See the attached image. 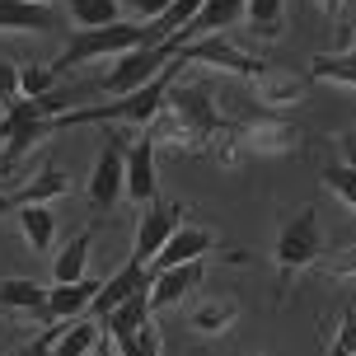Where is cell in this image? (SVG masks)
I'll return each mask as SVG.
<instances>
[{"label":"cell","instance_id":"6da1fadb","mask_svg":"<svg viewBox=\"0 0 356 356\" xmlns=\"http://www.w3.org/2000/svg\"><path fill=\"white\" fill-rule=\"evenodd\" d=\"M211 131H216L211 94H207L202 85H169L150 141L155 145L164 141V145H174V150H183V155H207Z\"/></svg>","mask_w":356,"mask_h":356},{"label":"cell","instance_id":"7a4b0ae2","mask_svg":"<svg viewBox=\"0 0 356 356\" xmlns=\"http://www.w3.org/2000/svg\"><path fill=\"white\" fill-rule=\"evenodd\" d=\"M136 47H160V38L150 24L141 19H118V24H104V29H71V42L66 52L52 61V71H71L89 56H122V52H136Z\"/></svg>","mask_w":356,"mask_h":356},{"label":"cell","instance_id":"3957f363","mask_svg":"<svg viewBox=\"0 0 356 356\" xmlns=\"http://www.w3.org/2000/svg\"><path fill=\"white\" fill-rule=\"evenodd\" d=\"M272 258H277V305H282L286 291H291V282L300 277L305 267L323 263V225H319V211H314V207L296 211L282 225V234H277V253H272Z\"/></svg>","mask_w":356,"mask_h":356},{"label":"cell","instance_id":"277c9868","mask_svg":"<svg viewBox=\"0 0 356 356\" xmlns=\"http://www.w3.org/2000/svg\"><path fill=\"white\" fill-rule=\"evenodd\" d=\"M174 56H178V66L202 61V66L230 71V75H239V80H258V75H267V61L253 52V47H249L239 33H234V29H225V33H211V38H197V42H188V47H178Z\"/></svg>","mask_w":356,"mask_h":356},{"label":"cell","instance_id":"5b68a950","mask_svg":"<svg viewBox=\"0 0 356 356\" xmlns=\"http://www.w3.org/2000/svg\"><path fill=\"white\" fill-rule=\"evenodd\" d=\"M127 188V136L108 131L104 150H99V164L89 174V207L94 211H113V202L122 197Z\"/></svg>","mask_w":356,"mask_h":356},{"label":"cell","instance_id":"8992f818","mask_svg":"<svg viewBox=\"0 0 356 356\" xmlns=\"http://www.w3.org/2000/svg\"><path fill=\"white\" fill-rule=\"evenodd\" d=\"M169 47H136V52H122L118 56V66L104 75V94H113V99H122V94H131V89H141V85H150L155 75L169 66Z\"/></svg>","mask_w":356,"mask_h":356},{"label":"cell","instance_id":"52a82bcc","mask_svg":"<svg viewBox=\"0 0 356 356\" xmlns=\"http://www.w3.org/2000/svg\"><path fill=\"white\" fill-rule=\"evenodd\" d=\"M183 225V202H145V216H141V225H136V253L131 258H141L145 267H150V258L169 244V234Z\"/></svg>","mask_w":356,"mask_h":356},{"label":"cell","instance_id":"ba28073f","mask_svg":"<svg viewBox=\"0 0 356 356\" xmlns=\"http://www.w3.org/2000/svg\"><path fill=\"white\" fill-rule=\"evenodd\" d=\"M234 136H239V155H291L300 150V131L286 122H267V118H253V122H234Z\"/></svg>","mask_w":356,"mask_h":356},{"label":"cell","instance_id":"9c48e42d","mask_svg":"<svg viewBox=\"0 0 356 356\" xmlns=\"http://www.w3.org/2000/svg\"><path fill=\"white\" fill-rule=\"evenodd\" d=\"M202 282H207V263H202V258L155 272V277H150V309H169V305L188 300Z\"/></svg>","mask_w":356,"mask_h":356},{"label":"cell","instance_id":"30bf717a","mask_svg":"<svg viewBox=\"0 0 356 356\" xmlns=\"http://www.w3.org/2000/svg\"><path fill=\"white\" fill-rule=\"evenodd\" d=\"M145 286H150V267H145L141 258H131V263H127L122 272H113V277H108V282L99 286V296H94V305H89V319H94V323L108 319V314H113L118 305L131 300L136 291H145Z\"/></svg>","mask_w":356,"mask_h":356},{"label":"cell","instance_id":"8fae6325","mask_svg":"<svg viewBox=\"0 0 356 356\" xmlns=\"http://www.w3.org/2000/svg\"><path fill=\"white\" fill-rule=\"evenodd\" d=\"M99 286L104 282H94V277H80V282H52V291H47V309H42V328H47V323L80 319L89 305H94Z\"/></svg>","mask_w":356,"mask_h":356},{"label":"cell","instance_id":"7c38bea8","mask_svg":"<svg viewBox=\"0 0 356 356\" xmlns=\"http://www.w3.org/2000/svg\"><path fill=\"white\" fill-rule=\"evenodd\" d=\"M66 29V19L52 5H33V0H0V33H56Z\"/></svg>","mask_w":356,"mask_h":356},{"label":"cell","instance_id":"4fadbf2b","mask_svg":"<svg viewBox=\"0 0 356 356\" xmlns=\"http://www.w3.org/2000/svg\"><path fill=\"white\" fill-rule=\"evenodd\" d=\"M211 249H216V234L211 230H202V225H178V230L169 234V244L150 258V277L164 272V267L193 263V258H202V253H211Z\"/></svg>","mask_w":356,"mask_h":356},{"label":"cell","instance_id":"5bb4252c","mask_svg":"<svg viewBox=\"0 0 356 356\" xmlns=\"http://www.w3.org/2000/svg\"><path fill=\"white\" fill-rule=\"evenodd\" d=\"M136 207L155 202V141L141 136V141L127 145V188H122Z\"/></svg>","mask_w":356,"mask_h":356},{"label":"cell","instance_id":"9a60e30c","mask_svg":"<svg viewBox=\"0 0 356 356\" xmlns=\"http://www.w3.org/2000/svg\"><path fill=\"white\" fill-rule=\"evenodd\" d=\"M150 314H155V309H150V286H145V291H136L131 300H122V305H118V309H113V314L104 319V333L113 338L118 356H122L127 347H131V338L141 333V323L150 319Z\"/></svg>","mask_w":356,"mask_h":356},{"label":"cell","instance_id":"2e32d148","mask_svg":"<svg viewBox=\"0 0 356 356\" xmlns=\"http://www.w3.org/2000/svg\"><path fill=\"white\" fill-rule=\"evenodd\" d=\"M234 319H239V300H234V296H211V300H202L193 314H188L193 333H202V338H220V333H230Z\"/></svg>","mask_w":356,"mask_h":356},{"label":"cell","instance_id":"e0dca14e","mask_svg":"<svg viewBox=\"0 0 356 356\" xmlns=\"http://www.w3.org/2000/svg\"><path fill=\"white\" fill-rule=\"evenodd\" d=\"M305 89H309V75H258L253 99L263 108H291L305 99Z\"/></svg>","mask_w":356,"mask_h":356},{"label":"cell","instance_id":"ac0fdd59","mask_svg":"<svg viewBox=\"0 0 356 356\" xmlns=\"http://www.w3.org/2000/svg\"><path fill=\"white\" fill-rule=\"evenodd\" d=\"M0 309H19V314L42 319V309H47V286H38L33 277H5V282H0Z\"/></svg>","mask_w":356,"mask_h":356},{"label":"cell","instance_id":"d6986e66","mask_svg":"<svg viewBox=\"0 0 356 356\" xmlns=\"http://www.w3.org/2000/svg\"><path fill=\"white\" fill-rule=\"evenodd\" d=\"M244 24H249V33L258 42H277L286 33V0H249Z\"/></svg>","mask_w":356,"mask_h":356},{"label":"cell","instance_id":"ffe728a7","mask_svg":"<svg viewBox=\"0 0 356 356\" xmlns=\"http://www.w3.org/2000/svg\"><path fill=\"white\" fill-rule=\"evenodd\" d=\"M19 230H24V239H29V249H33V253H52L56 220H52V211H47L42 202H33V207H19Z\"/></svg>","mask_w":356,"mask_h":356},{"label":"cell","instance_id":"44dd1931","mask_svg":"<svg viewBox=\"0 0 356 356\" xmlns=\"http://www.w3.org/2000/svg\"><path fill=\"white\" fill-rule=\"evenodd\" d=\"M89 244H94V230H80L66 249L56 253V258H52V282H80V277H85Z\"/></svg>","mask_w":356,"mask_h":356},{"label":"cell","instance_id":"7402d4cb","mask_svg":"<svg viewBox=\"0 0 356 356\" xmlns=\"http://www.w3.org/2000/svg\"><path fill=\"white\" fill-rule=\"evenodd\" d=\"M338 141H342V160L323 169V188H328V193H338L342 202L356 211V160H352V141H347V136H338Z\"/></svg>","mask_w":356,"mask_h":356},{"label":"cell","instance_id":"603a6c76","mask_svg":"<svg viewBox=\"0 0 356 356\" xmlns=\"http://www.w3.org/2000/svg\"><path fill=\"white\" fill-rule=\"evenodd\" d=\"M309 80H338V85H356V47L352 52H319L309 61Z\"/></svg>","mask_w":356,"mask_h":356},{"label":"cell","instance_id":"cb8c5ba5","mask_svg":"<svg viewBox=\"0 0 356 356\" xmlns=\"http://www.w3.org/2000/svg\"><path fill=\"white\" fill-rule=\"evenodd\" d=\"M94 342H99V323H94V319H71L66 328H61L52 356H89V352H94Z\"/></svg>","mask_w":356,"mask_h":356},{"label":"cell","instance_id":"d4e9b609","mask_svg":"<svg viewBox=\"0 0 356 356\" xmlns=\"http://www.w3.org/2000/svg\"><path fill=\"white\" fill-rule=\"evenodd\" d=\"M118 0H66V15H71L75 29H104V24H118Z\"/></svg>","mask_w":356,"mask_h":356},{"label":"cell","instance_id":"484cf974","mask_svg":"<svg viewBox=\"0 0 356 356\" xmlns=\"http://www.w3.org/2000/svg\"><path fill=\"white\" fill-rule=\"evenodd\" d=\"M61 193H66V174L47 164V169H42V174L29 183V188H19L15 202H19V207H33V202H52V197H61Z\"/></svg>","mask_w":356,"mask_h":356},{"label":"cell","instance_id":"4316f807","mask_svg":"<svg viewBox=\"0 0 356 356\" xmlns=\"http://www.w3.org/2000/svg\"><path fill=\"white\" fill-rule=\"evenodd\" d=\"M52 85H56L52 61H47V66L33 61V66H24V71H19V94H24V99H42V94H52Z\"/></svg>","mask_w":356,"mask_h":356},{"label":"cell","instance_id":"83f0119b","mask_svg":"<svg viewBox=\"0 0 356 356\" xmlns=\"http://www.w3.org/2000/svg\"><path fill=\"white\" fill-rule=\"evenodd\" d=\"M309 5H314V10H319L342 38L356 33V0H309Z\"/></svg>","mask_w":356,"mask_h":356},{"label":"cell","instance_id":"f1b7e54d","mask_svg":"<svg viewBox=\"0 0 356 356\" xmlns=\"http://www.w3.org/2000/svg\"><path fill=\"white\" fill-rule=\"evenodd\" d=\"M323 356H356V305H342V328Z\"/></svg>","mask_w":356,"mask_h":356},{"label":"cell","instance_id":"f546056e","mask_svg":"<svg viewBox=\"0 0 356 356\" xmlns=\"http://www.w3.org/2000/svg\"><path fill=\"white\" fill-rule=\"evenodd\" d=\"M160 347H164L160 323H155V319H145V323H141V333L131 338V347H127L122 356H160Z\"/></svg>","mask_w":356,"mask_h":356},{"label":"cell","instance_id":"4dcf8cb0","mask_svg":"<svg viewBox=\"0 0 356 356\" xmlns=\"http://www.w3.org/2000/svg\"><path fill=\"white\" fill-rule=\"evenodd\" d=\"M61 328L66 323H47L38 338H29V342H19L15 347V356H52V347H56V338H61Z\"/></svg>","mask_w":356,"mask_h":356},{"label":"cell","instance_id":"1f68e13d","mask_svg":"<svg viewBox=\"0 0 356 356\" xmlns=\"http://www.w3.org/2000/svg\"><path fill=\"white\" fill-rule=\"evenodd\" d=\"M19 99H24V94H19V66L0 61V113H10Z\"/></svg>","mask_w":356,"mask_h":356},{"label":"cell","instance_id":"d6a6232c","mask_svg":"<svg viewBox=\"0 0 356 356\" xmlns=\"http://www.w3.org/2000/svg\"><path fill=\"white\" fill-rule=\"evenodd\" d=\"M118 5H127L131 15H141V24H150V19H160L174 0H118Z\"/></svg>","mask_w":356,"mask_h":356},{"label":"cell","instance_id":"836d02e7","mask_svg":"<svg viewBox=\"0 0 356 356\" xmlns=\"http://www.w3.org/2000/svg\"><path fill=\"white\" fill-rule=\"evenodd\" d=\"M323 277H356V249H347V258H338V263H319Z\"/></svg>","mask_w":356,"mask_h":356},{"label":"cell","instance_id":"e575fe53","mask_svg":"<svg viewBox=\"0 0 356 356\" xmlns=\"http://www.w3.org/2000/svg\"><path fill=\"white\" fill-rule=\"evenodd\" d=\"M89 356H118V347H113L108 333H99V342H94V352H89Z\"/></svg>","mask_w":356,"mask_h":356},{"label":"cell","instance_id":"d590c367","mask_svg":"<svg viewBox=\"0 0 356 356\" xmlns=\"http://www.w3.org/2000/svg\"><path fill=\"white\" fill-rule=\"evenodd\" d=\"M10 211H19V202H15V193L0 188V216H10Z\"/></svg>","mask_w":356,"mask_h":356},{"label":"cell","instance_id":"8d00e7d4","mask_svg":"<svg viewBox=\"0 0 356 356\" xmlns=\"http://www.w3.org/2000/svg\"><path fill=\"white\" fill-rule=\"evenodd\" d=\"M347 141H352V160H356V136H347Z\"/></svg>","mask_w":356,"mask_h":356},{"label":"cell","instance_id":"74e56055","mask_svg":"<svg viewBox=\"0 0 356 356\" xmlns=\"http://www.w3.org/2000/svg\"><path fill=\"white\" fill-rule=\"evenodd\" d=\"M33 5H47V0H33Z\"/></svg>","mask_w":356,"mask_h":356}]
</instances>
